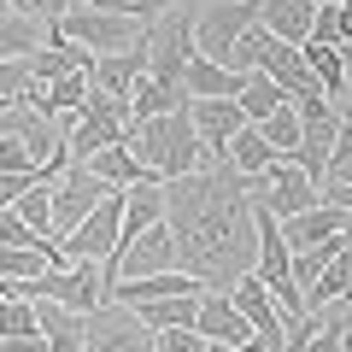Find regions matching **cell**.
Returning <instances> with one entry per match:
<instances>
[{
    "mask_svg": "<svg viewBox=\"0 0 352 352\" xmlns=\"http://www.w3.org/2000/svg\"><path fill=\"white\" fill-rule=\"evenodd\" d=\"M164 223L176 235V270H188L206 294H229L258 258L252 194L247 176L229 170V159L164 182Z\"/></svg>",
    "mask_w": 352,
    "mask_h": 352,
    "instance_id": "obj_1",
    "label": "cell"
},
{
    "mask_svg": "<svg viewBox=\"0 0 352 352\" xmlns=\"http://www.w3.org/2000/svg\"><path fill=\"white\" fill-rule=\"evenodd\" d=\"M129 147H135V159L147 164L159 182H182V176H194V170H200V159H206L200 135H194L188 106H182V112H164V118L135 124V129H129Z\"/></svg>",
    "mask_w": 352,
    "mask_h": 352,
    "instance_id": "obj_2",
    "label": "cell"
},
{
    "mask_svg": "<svg viewBox=\"0 0 352 352\" xmlns=\"http://www.w3.org/2000/svg\"><path fill=\"white\" fill-rule=\"evenodd\" d=\"M124 141H129V106L112 100L106 88H94V76H88V100L71 118V129H65V153L71 159H94L106 147H124Z\"/></svg>",
    "mask_w": 352,
    "mask_h": 352,
    "instance_id": "obj_3",
    "label": "cell"
},
{
    "mask_svg": "<svg viewBox=\"0 0 352 352\" xmlns=\"http://www.w3.org/2000/svg\"><path fill=\"white\" fill-rule=\"evenodd\" d=\"M53 30H59L65 41H76L82 53H94V59H112V53L141 47L153 24H129V18H118V12H100V6H71Z\"/></svg>",
    "mask_w": 352,
    "mask_h": 352,
    "instance_id": "obj_4",
    "label": "cell"
},
{
    "mask_svg": "<svg viewBox=\"0 0 352 352\" xmlns=\"http://www.w3.org/2000/svg\"><path fill=\"white\" fill-rule=\"evenodd\" d=\"M194 59V18L188 12H164L159 24L147 30V76L164 88H176L182 100H188V88H182V71Z\"/></svg>",
    "mask_w": 352,
    "mask_h": 352,
    "instance_id": "obj_5",
    "label": "cell"
},
{
    "mask_svg": "<svg viewBox=\"0 0 352 352\" xmlns=\"http://www.w3.org/2000/svg\"><path fill=\"white\" fill-rule=\"evenodd\" d=\"M59 247H65V264H106L118 247H124V194H106Z\"/></svg>",
    "mask_w": 352,
    "mask_h": 352,
    "instance_id": "obj_6",
    "label": "cell"
},
{
    "mask_svg": "<svg viewBox=\"0 0 352 352\" xmlns=\"http://www.w3.org/2000/svg\"><path fill=\"white\" fill-rule=\"evenodd\" d=\"M258 24V0H223V6H200L194 12V53L200 59H217L229 65L235 41Z\"/></svg>",
    "mask_w": 352,
    "mask_h": 352,
    "instance_id": "obj_7",
    "label": "cell"
},
{
    "mask_svg": "<svg viewBox=\"0 0 352 352\" xmlns=\"http://www.w3.org/2000/svg\"><path fill=\"white\" fill-rule=\"evenodd\" d=\"M247 194H252V206H264L276 223H288V217H300V212H311V206H317V182L305 170H294L288 159H270V170L252 176Z\"/></svg>",
    "mask_w": 352,
    "mask_h": 352,
    "instance_id": "obj_8",
    "label": "cell"
},
{
    "mask_svg": "<svg viewBox=\"0 0 352 352\" xmlns=\"http://www.w3.org/2000/svg\"><path fill=\"white\" fill-rule=\"evenodd\" d=\"M100 270H106L112 288H118V282H141V276H164V270H176V235H170V223H153L147 235H135L129 247H118Z\"/></svg>",
    "mask_w": 352,
    "mask_h": 352,
    "instance_id": "obj_9",
    "label": "cell"
},
{
    "mask_svg": "<svg viewBox=\"0 0 352 352\" xmlns=\"http://www.w3.org/2000/svg\"><path fill=\"white\" fill-rule=\"evenodd\" d=\"M106 194H118V188H106L88 164H65L59 182H53V241H65L88 212H94V206L106 200Z\"/></svg>",
    "mask_w": 352,
    "mask_h": 352,
    "instance_id": "obj_10",
    "label": "cell"
},
{
    "mask_svg": "<svg viewBox=\"0 0 352 352\" xmlns=\"http://www.w3.org/2000/svg\"><path fill=\"white\" fill-rule=\"evenodd\" d=\"M82 352H159V335H147L129 305H106V311L88 317Z\"/></svg>",
    "mask_w": 352,
    "mask_h": 352,
    "instance_id": "obj_11",
    "label": "cell"
},
{
    "mask_svg": "<svg viewBox=\"0 0 352 352\" xmlns=\"http://www.w3.org/2000/svg\"><path fill=\"white\" fill-rule=\"evenodd\" d=\"M229 300H235V311L247 317V329H252V335L264 340V352H282V340H288V317L276 311L270 288H264V282L252 276V270H247V276L235 282V288H229Z\"/></svg>",
    "mask_w": 352,
    "mask_h": 352,
    "instance_id": "obj_12",
    "label": "cell"
},
{
    "mask_svg": "<svg viewBox=\"0 0 352 352\" xmlns=\"http://www.w3.org/2000/svg\"><path fill=\"white\" fill-rule=\"evenodd\" d=\"M194 335H200V340H223V346L264 352V340L247 329V317L235 311V300H229V294H200V317H194Z\"/></svg>",
    "mask_w": 352,
    "mask_h": 352,
    "instance_id": "obj_13",
    "label": "cell"
},
{
    "mask_svg": "<svg viewBox=\"0 0 352 352\" xmlns=\"http://www.w3.org/2000/svg\"><path fill=\"white\" fill-rule=\"evenodd\" d=\"M188 118H194V135H200V147L212 159H223L229 141L247 129V118H241L235 100H188Z\"/></svg>",
    "mask_w": 352,
    "mask_h": 352,
    "instance_id": "obj_14",
    "label": "cell"
},
{
    "mask_svg": "<svg viewBox=\"0 0 352 352\" xmlns=\"http://www.w3.org/2000/svg\"><path fill=\"white\" fill-rule=\"evenodd\" d=\"M264 76H270V82H276L294 106H305V100H329L323 82L311 76V65H305L300 47H282V41H276V47H270V59H264Z\"/></svg>",
    "mask_w": 352,
    "mask_h": 352,
    "instance_id": "obj_15",
    "label": "cell"
},
{
    "mask_svg": "<svg viewBox=\"0 0 352 352\" xmlns=\"http://www.w3.org/2000/svg\"><path fill=\"white\" fill-rule=\"evenodd\" d=\"M188 294H206L188 270H164V276H141V282H118L112 288V305H153V300H188Z\"/></svg>",
    "mask_w": 352,
    "mask_h": 352,
    "instance_id": "obj_16",
    "label": "cell"
},
{
    "mask_svg": "<svg viewBox=\"0 0 352 352\" xmlns=\"http://www.w3.org/2000/svg\"><path fill=\"white\" fill-rule=\"evenodd\" d=\"M311 18H317L311 0H258V24L270 30L282 47H305V41H311Z\"/></svg>",
    "mask_w": 352,
    "mask_h": 352,
    "instance_id": "obj_17",
    "label": "cell"
},
{
    "mask_svg": "<svg viewBox=\"0 0 352 352\" xmlns=\"http://www.w3.org/2000/svg\"><path fill=\"white\" fill-rule=\"evenodd\" d=\"M88 76H94V88H106L112 100L129 106L135 82L147 76V41H141V47H129V53H112V59H94V65H88Z\"/></svg>",
    "mask_w": 352,
    "mask_h": 352,
    "instance_id": "obj_18",
    "label": "cell"
},
{
    "mask_svg": "<svg viewBox=\"0 0 352 352\" xmlns=\"http://www.w3.org/2000/svg\"><path fill=\"white\" fill-rule=\"evenodd\" d=\"M182 88H188V100H241L247 76L229 71V65H217V59H200V53H194L188 71H182Z\"/></svg>",
    "mask_w": 352,
    "mask_h": 352,
    "instance_id": "obj_19",
    "label": "cell"
},
{
    "mask_svg": "<svg viewBox=\"0 0 352 352\" xmlns=\"http://www.w3.org/2000/svg\"><path fill=\"white\" fill-rule=\"evenodd\" d=\"M71 164H88V170L100 176L106 188H118V194H129V188H141V182H159V176L147 170V164L135 159V147H106V153H94V159H71Z\"/></svg>",
    "mask_w": 352,
    "mask_h": 352,
    "instance_id": "obj_20",
    "label": "cell"
},
{
    "mask_svg": "<svg viewBox=\"0 0 352 352\" xmlns=\"http://www.w3.org/2000/svg\"><path fill=\"white\" fill-rule=\"evenodd\" d=\"M346 223H352L346 212H335V206H323V200H317L311 212L288 217V223H282V235H288V247H294V252H311V247H323L329 235H340Z\"/></svg>",
    "mask_w": 352,
    "mask_h": 352,
    "instance_id": "obj_21",
    "label": "cell"
},
{
    "mask_svg": "<svg viewBox=\"0 0 352 352\" xmlns=\"http://www.w3.org/2000/svg\"><path fill=\"white\" fill-rule=\"evenodd\" d=\"M47 47V24L41 18H24L0 0V59H36Z\"/></svg>",
    "mask_w": 352,
    "mask_h": 352,
    "instance_id": "obj_22",
    "label": "cell"
},
{
    "mask_svg": "<svg viewBox=\"0 0 352 352\" xmlns=\"http://www.w3.org/2000/svg\"><path fill=\"white\" fill-rule=\"evenodd\" d=\"M88 65H94V53H82L76 41H47V47L30 59V82L47 88V82H59V76H71V71H88Z\"/></svg>",
    "mask_w": 352,
    "mask_h": 352,
    "instance_id": "obj_23",
    "label": "cell"
},
{
    "mask_svg": "<svg viewBox=\"0 0 352 352\" xmlns=\"http://www.w3.org/2000/svg\"><path fill=\"white\" fill-rule=\"evenodd\" d=\"M153 223H164V182H141L124 194V247L135 235H147Z\"/></svg>",
    "mask_w": 352,
    "mask_h": 352,
    "instance_id": "obj_24",
    "label": "cell"
},
{
    "mask_svg": "<svg viewBox=\"0 0 352 352\" xmlns=\"http://www.w3.org/2000/svg\"><path fill=\"white\" fill-rule=\"evenodd\" d=\"M223 159H229V170H235V176H247V182H252V176L270 170V159H276V153H270V141H264V129H258V124H247L235 141H229Z\"/></svg>",
    "mask_w": 352,
    "mask_h": 352,
    "instance_id": "obj_25",
    "label": "cell"
},
{
    "mask_svg": "<svg viewBox=\"0 0 352 352\" xmlns=\"http://www.w3.org/2000/svg\"><path fill=\"white\" fill-rule=\"evenodd\" d=\"M141 329L147 335H170V329H194V317H200V294H188V300H153V305H135Z\"/></svg>",
    "mask_w": 352,
    "mask_h": 352,
    "instance_id": "obj_26",
    "label": "cell"
},
{
    "mask_svg": "<svg viewBox=\"0 0 352 352\" xmlns=\"http://www.w3.org/2000/svg\"><path fill=\"white\" fill-rule=\"evenodd\" d=\"M182 94L176 88H164V82H153V76H141L135 82V94H129V129L135 124H147V118H164V112H182Z\"/></svg>",
    "mask_w": 352,
    "mask_h": 352,
    "instance_id": "obj_27",
    "label": "cell"
},
{
    "mask_svg": "<svg viewBox=\"0 0 352 352\" xmlns=\"http://www.w3.org/2000/svg\"><path fill=\"white\" fill-rule=\"evenodd\" d=\"M241 118H247V124H264V118H270V112H282V106H288V94H282V88L276 82H270V76H264V71H252L247 76V88H241Z\"/></svg>",
    "mask_w": 352,
    "mask_h": 352,
    "instance_id": "obj_28",
    "label": "cell"
},
{
    "mask_svg": "<svg viewBox=\"0 0 352 352\" xmlns=\"http://www.w3.org/2000/svg\"><path fill=\"white\" fill-rule=\"evenodd\" d=\"M264 141H270V153H276V159H294V147H300V135H305V118H300V106H282V112H270L264 118Z\"/></svg>",
    "mask_w": 352,
    "mask_h": 352,
    "instance_id": "obj_29",
    "label": "cell"
},
{
    "mask_svg": "<svg viewBox=\"0 0 352 352\" xmlns=\"http://www.w3.org/2000/svg\"><path fill=\"white\" fill-rule=\"evenodd\" d=\"M305 65H311V76L323 82V94L329 100H340L346 94V65H340V47H323V41H305Z\"/></svg>",
    "mask_w": 352,
    "mask_h": 352,
    "instance_id": "obj_30",
    "label": "cell"
},
{
    "mask_svg": "<svg viewBox=\"0 0 352 352\" xmlns=\"http://www.w3.org/2000/svg\"><path fill=\"white\" fill-rule=\"evenodd\" d=\"M270 47H276V36L264 24H252L247 36L235 41V53H229V71H241V76H252V71H264V59H270Z\"/></svg>",
    "mask_w": 352,
    "mask_h": 352,
    "instance_id": "obj_31",
    "label": "cell"
},
{
    "mask_svg": "<svg viewBox=\"0 0 352 352\" xmlns=\"http://www.w3.org/2000/svg\"><path fill=\"white\" fill-rule=\"evenodd\" d=\"M36 305V329L47 340H65V335H88V317H76V311H65V305H53V300H30Z\"/></svg>",
    "mask_w": 352,
    "mask_h": 352,
    "instance_id": "obj_32",
    "label": "cell"
},
{
    "mask_svg": "<svg viewBox=\"0 0 352 352\" xmlns=\"http://www.w3.org/2000/svg\"><path fill=\"white\" fill-rule=\"evenodd\" d=\"M12 212L24 217V223L36 229V235H47V241H53V182H36V188H30L24 200L12 206Z\"/></svg>",
    "mask_w": 352,
    "mask_h": 352,
    "instance_id": "obj_33",
    "label": "cell"
},
{
    "mask_svg": "<svg viewBox=\"0 0 352 352\" xmlns=\"http://www.w3.org/2000/svg\"><path fill=\"white\" fill-rule=\"evenodd\" d=\"M30 88H36V82H30V59H0V100H30Z\"/></svg>",
    "mask_w": 352,
    "mask_h": 352,
    "instance_id": "obj_34",
    "label": "cell"
},
{
    "mask_svg": "<svg viewBox=\"0 0 352 352\" xmlns=\"http://www.w3.org/2000/svg\"><path fill=\"white\" fill-rule=\"evenodd\" d=\"M352 170V106H340L335 118V153H329V176H346Z\"/></svg>",
    "mask_w": 352,
    "mask_h": 352,
    "instance_id": "obj_35",
    "label": "cell"
},
{
    "mask_svg": "<svg viewBox=\"0 0 352 352\" xmlns=\"http://www.w3.org/2000/svg\"><path fill=\"white\" fill-rule=\"evenodd\" d=\"M41 241H47V235H36V229L12 212V206L0 212V247H41Z\"/></svg>",
    "mask_w": 352,
    "mask_h": 352,
    "instance_id": "obj_36",
    "label": "cell"
},
{
    "mask_svg": "<svg viewBox=\"0 0 352 352\" xmlns=\"http://www.w3.org/2000/svg\"><path fill=\"white\" fill-rule=\"evenodd\" d=\"M6 6H12V12H24V18H41V24H59L76 0H6Z\"/></svg>",
    "mask_w": 352,
    "mask_h": 352,
    "instance_id": "obj_37",
    "label": "cell"
},
{
    "mask_svg": "<svg viewBox=\"0 0 352 352\" xmlns=\"http://www.w3.org/2000/svg\"><path fill=\"white\" fill-rule=\"evenodd\" d=\"M311 41L340 47V6H317V18H311Z\"/></svg>",
    "mask_w": 352,
    "mask_h": 352,
    "instance_id": "obj_38",
    "label": "cell"
},
{
    "mask_svg": "<svg viewBox=\"0 0 352 352\" xmlns=\"http://www.w3.org/2000/svg\"><path fill=\"white\" fill-rule=\"evenodd\" d=\"M159 352H206V340L194 329H170V335H159Z\"/></svg>",
    "mask_w": 352,
    "mask_h": 352,
    "instance_id": "obj_39",
    "label": "cell"
},
{
    "mask_svg": "<svg viewBox=\"0 0 352 352\" xmlns=\"http://www.w3.org/2000/svg\"><path fill=\"white\" fill-rule=\"evenodd\" d=\"M0 352H47V335H12L0 340Z\"/></svg>",
    "mask_w": 352,
    "mask_h": 352,
    "instance_id": "obj_40",
    "label": "cell"
},
{
    "mask_svg": "<svg viewBox=\"0 0 352 352\" xmlns=\"http://www.w3.org/2000/svg\"><path fill=\"white\" fill-rule=\"evenodd\" d=\"M47 352H82V335H65V340H47Z\"/></svg>",
    "mask_w": 352,
    "mask_h": 352,
    "instance_id": "obj_41",
    "label": "cell"
},
{
    "mask_svg": "<svg viewBox=\"0 0 352 352\" xmlns=\"http://www.w3.org/2000/svg\"><path fill=\"white\" fill-rule=\"evenodd\" d=\"M340 65H346V88H352V41L340 47Z\"/></svg>",
    "mask_w": 352,
    "mask_h": 352,
    "instance_id": "obj_42",
    "label": "cell"
},
{
    "mask_svg": "<svg viewBox=\"0 0 352 352\" xmlns=\"http://www.w3.org/2000/svg\"><path fill=\"white\" fill-rule=\"evenodd\" d=\"M206 352H247V346H223V340H206Z\"/></svg>",
    "mask_w": 352,
    "mask_h": 352,
    "instance_id": "obj_43",
    "label": "cell"
},
{
    "mask_svg": "<svg viewBox=\"0 0 352 352\" xmlns=\"http://www.w3.org/2000/svg\"><path fill=\"white\" fill-rule=\"evenodd\" d=\"M340 352H352V323H346V335H340Z\"/></svg>",
    "mask_w": 352,
    "mask_h": 352,
    "instance_id": "obj_44",
    "label": "cell"
},
{
    "mask_svg": "<svg viewBox=\"0 0 352 352\" xmlns=\"http://www.w3.org/2000/svg\"><path fill=\"white\" fill-rule=\"evenodd\" d=\"M311 6H340V0H311Z\"/></svg>",
    "mask_w": 352,
    "mask_h": 352,
    "instance_id": "obj_45",
    "label": "cell"
},
{
    "mask_svg": "<svg viewBox=\"0 0 352 352\" xmlns=\"http://www.w3.org/2000/svg\"><path fill=\"white\" fill-rule=\"evenodd\" d=\"M329 182H352V170H346V176H329Z\"/></svg>",
    "mask_w": 352,
    "mask_h": 352,
    "instance_id": "obj_46",
    "label": "cell"
},
{
    "mask_svg": "<svg viewBox=\"0 0 352 352\" xmlns=\"http://www.w3.org/2000/svg\"><path fill=\"white\" fill-rule=\"evenodd\" d=\"M0 112H12V100H0Z\"/></svg>",
    "mask_w": 352,
    "mask_h": 352,
    "instance_id": "obj_47",
    "label": "cell"
},
{
    "mask_svg": "<svg viewBox=\"0 0 352 352\" xmlns=\"http://www.w3.org/2000/svg\"><path fill=\"white\" fill-rule=\"evenodd\" d=\"M76 6H94V0H76Z\"/></svg>",
    "mask_w": 352,
    "mask_h": 352,
    "instance_id": "obj_48",
    "label": "cell"
},
{
    "mask_svg": "<svg viewBox=\"0 0 352 352\" xmlns=\"http://www.w3.org/2000/svg\"><path fill=\"white\" fill-rule=\"evenodd\" d=\"M340 6H346V12H352V0H340Z\"/></svg>",
    "mask_w": 352,
    "mask_h": 352,
    "instance_id": "obj_49",
    "label": "cell"
},
{
    "mask_svg": "<svg viewBox=\"0 0 352 352\" xmlns=\"http://www.w3.org/2000/svg\"><path fill=\"white\" fill-rule=\"evenodd\" d=\"M346 305H352V300H346Z\"/></svg>",
    "mask_w": 352,
    "mask_h": 352,
    "instance_id": "obj_50",
    "label": "cell"
}]
</instances>
